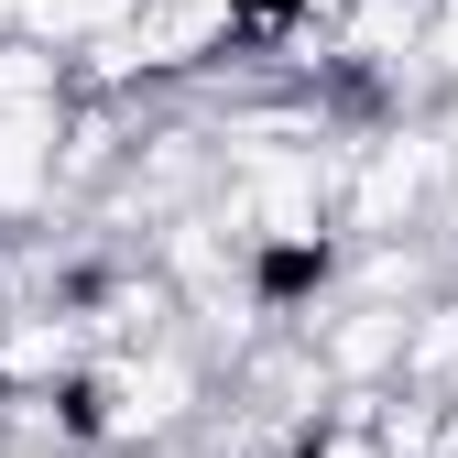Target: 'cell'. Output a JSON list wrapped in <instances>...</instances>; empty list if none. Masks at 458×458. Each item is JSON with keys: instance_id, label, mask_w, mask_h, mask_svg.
Returning <instances> with one entry per match:
<instances>
[{"instance_id": "cell-3", "label": "cell", "mask_w": 458, "mask_h": 458, "mask_svg": "<svg viewBox=\"0 0 458 458\" xmlns=\"http://www.w3.org/2000/svg\"><path fill=\"white\" fill-rule=\"evenodd\" d=\"M12 33H22V0H0V44H12Z\"/></svg>"}, {"instance_id": "cell-2", "label": "cell", "mask_w": 458, "mask_h": 458, "mask_svg": "<svg viewBox=\"0 0 458 458\" xmlns=\"http://www.w3.org/2000/svg\"><path fill=\"white\" fill-rule=\"evenodd\" d=\"M77 88H66V55H44V44H0V121H22V109H66Z\"/></svg>"}, {"instance_id": "cell-1", "label": "cell", "mask_w": 458, "mask_h": 458, "mask_svg": "<svg viewBox=\"0 0 458 458\" xmlns=\"http://www.w3.org/2000/svg\"><path fill=\"white\" fill-rule=\"evenodd\" d=\"M393 393H415V404H458V284H437L426 306H404V360H393Z\"/></svg>"}]
</instances>
